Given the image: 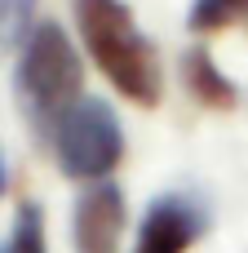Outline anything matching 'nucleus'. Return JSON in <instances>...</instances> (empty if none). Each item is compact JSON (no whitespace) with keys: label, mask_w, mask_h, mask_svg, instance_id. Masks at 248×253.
<instances>
[{"label":"nucleus","mask_w":248,"mask_h":253,"mask_svg":"<svg viewBox=\"0 0 248 253\" xmlns=\"http://www.w3.org/2000/svg\"><path fill=\"white\" fill-rule=\"evenodd\" d=\"M71 13L93 67L115 84V93H124L133 107H160L164 62L133 9L124 0H71Z\"/></svg>","instance_id":"1"},{"label":"nucleus","mask_w":248,"mask_h":253,"mask_svg":"<svg viewBox=\"0 0 248 253\" xmlns=\"http://www.w3.org/2000/svg\"><path fill=\"white\" fill-rule=\"evenodd\" d=\"M13 89H18L27 120H35V129L44 138L62 120V111L84 98V62H80L62 22H35L31 27V36L18 53Z\"/></svg>","instance_id":"2"},{"label":"nucleus","mask_w":248,"mask_h":253,"mask_svg":"<svg viewBox=\"0 0 248 253\" xmlns=\"http://www.w3.org/2000/svg\"><path fill=\"white\" fill-rule=\"evenodd\" d=\"M53 142V160L71 182H102L115 173V165L124 160V125L111 111V102L102 98H80L62 111V120L49 129Z\"/></svg>","instance_id":"3"},{"label":"nucleus","mask_w":248,"mask_h":253,"mask_svg":"<svg viewBox=\"0 0 248 253\" xmlns=\"http://www.w3.org/2000/svg\"><path fill=\"white\" fill-rule=\"evenodd\" d=\"M209 227L213 218L191 191H164L146 205L133 253H191L209 236Z\"/></svg>","instance_id":"4"},{"label":"nucleus","mask_w":248,"mask_h":253,"mask_svg":"<svg viewBox=\"0 0 248 253\" xmlns=\"http://www.w3.org/2000/svg\"><path fill=\"white\" fill-rule=\"evenodd\" d=\"M124 227H129V200L120 191V182L102 178L89 182L71 209V245L75 253H120L124 245Z\"/></svg>","instance_id":"5"},{"label":"nucleus","mask_w":248,"mask_h":253,"mask_svg":"<svg viewBox=\"0 0 248 253\" xmlns=\"http://www.w3.org/2000/svg\"><path fill=\"white\" fill-rule=\"evenodd\" d=\"M182 80H186V93L204 107V111H235L240 107V84L217 67V58L209 53V44H191L182 53Z\"/></svg>","instance_id":"6"},{"label":"nucleus","mask_w":248,"mask_h":253,"mask_svg":"<svg viewBox=\"0 0 248 253\" xmlns=\"http://www.w3.org/2000/svg\"><path fill=\"white\" fill-rule=\"evenodd\" d=\"M235 22L248 27V0H191V9H186L191 36H217Z\"/></svg>","instance_id":"7"},{"label":"nucleus","mask_w":248,"mask_h":253,"mask_svg":"<svg viewBox=\"0 0 248 253\" xmlns=\"http://www.w3.org/2000/svg\"><path fill=\"white\" fill-rule=\"evenodd\" d=\"M0 253H49V240H44V209L22 200L18 205V218H13V231L9 240L0 245Z\"/></svg>","instance_id":"8"},{"label":"nucleus","mask_w":248,"mask_h":253,"mask_svg":"<svg viewBox=\"0 0 248 253\" xmlns=\"http://www.w3.org/2000/svg\"><path fill=\"white\" fill-rule=\"evenodd\" d=\"M35 4H40V0H0V58L27 44Z\"/></svg>","instance_id":"9"},{"label":"nucleus","mask_w":248,"mask_h":253,"mask_svg":"<svg viewBox=\"0 0 248 253\" xmlns=\"http://www.w3.org/2000/svg\"><path fill=\"white\" fill-rule=\"evenodd\" d=\"M0 191H4V156H0Z\"/></svg>","instance_id":"10"}]
</instances>
